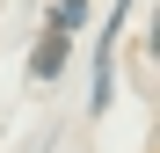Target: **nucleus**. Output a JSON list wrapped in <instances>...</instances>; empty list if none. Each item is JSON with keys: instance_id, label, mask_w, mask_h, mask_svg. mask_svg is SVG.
<instances>
[{"instance_id": "1", "label": "nucleus", "mask_w": 160, "mask_h": 153, "mask_svg": "<svg viewBox=\"0 0 160 153\" xmlns=\"http://www.w3.org/2000/svg\"><path fill=\"white\" fill-rule=\"evenodd\" d=\"M58 73H66V29H51L29 59V80H58Z\"/></svg>"}, {"instance_id": "2", "label": "nucleus", "mask_w": 160, "mask_h": 153, "mask_svg": "<svg viewBox=\"0 0 160 153\" xmlns=\"http://www.w3.org/2000/svg\"><path fill=\"white\" fill-rule=\"evenodd\" d=\"M80 8H88V0H58V22H51V29H73V22H80Z\"/></svg>"}]
</instances>
